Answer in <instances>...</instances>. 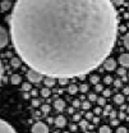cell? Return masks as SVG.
<instances>
[{
    "instance_id": "6da1fadb",
    "label": "cell",
    "mask_w": 129,
    "mask_h": 133,
    "mask_svg": "<svg viewBox=\"0 0 129 133\" xmlns=\"http://www.w3.org/2000/svg\"><path fill=\"white\" fill-rule=\"evenodd\" d=\"M118 22L111 0H17L9 23L16 51L32 70L72 78L106 60Z\"/></svg>"
},
{
    "instance_id": "7a4b0ae2",
    "label": "cell",
    "mask_w": 129,
    "mask_h": 133,
    "mask_svg": "<svg viewBox=\"0 0 129 133\" xmlns=\"http://www.w3.org/2000/svg\"><path fill=\"white\" fill-rule=\"evenodd\" d=\"M32 133H49V127L42 122H37L36 124H33Z\"/></svg>"
},
{
    "instance_id": "3957f363",
    "label": "cell",
    "mask_w": 129,
    "mask_h": 133,
    "mask_svg": "<svg viewBox=\"0 0 129 133\" xmlns=\"http://www.w3.org/2000/svg\"><path fill=\"white\" fill-rule=\"evenodd\" d=\"M0 133H17V131L8 122L0 119Z\"/></svg>"
},
{
    "instance_id": "277c9868",
    "label": "cell",
    "mask_w": 129,
    "mask_h": 133,
    "mask_svg": "<svg viewBox=\"0 0 129 133\" xmlns=\"http://www.w3.org/2000/svg\"><path fill=\"white\" fill-rule=\"evenodd\" d=\"M27 78L30 82H33V83H37V82H41L42 81V74L38 73V72H35V70H30L27 73Z\"/></svg>"
},
{
    "instance_id": "5b68a950",
    "label": "cell",
    "mask_w": 129,
    "mask_h": 133,
    "mask_svg": "<svg viewBox=\"0 0 129 133\" xmlns=\"http://www.w3.org/2000/svg\"><path fill=\"white\" fill-rule=\"evenodd\" d=\"M8 42H9V36H8V32H6L3 27H0V49H1V48H4V46H6V45H8Z\"/></svg>"
},
{
    "instance_id": "8992f818",
    "label": "cell",
    "mask_w": 129,
    "mask_h": 133,
    "mask_svg": "<svg viewBox=\"0 0 129 133\" xmlns=\"http://www.w3.org/2000/svg\"><path fill=\"white\" fill-rule=\"evenodd\" d=\"M104 66H105L106 70H114V69L116 68V62H115V59H113V58H107V59L104 62Z\"/></svg>"
},
{
    "instance_id": "52a82bcc",
    "label": "cell",
    "mask_w": 129,
    "mask_h": 133,
    "mask_svg": "<svg viewBox=\"0 0 129 133\" xmlns=\"http://www.w3.org/2000/svg\"><path fill=\"white\" fill-rule=\"evenodd\" d=\"M119 63L123 68H129V54H121L119 56Z\"/></svg>"
},
{
    "instance_id": "ba28073f",
    "label": "cell",
    "mask_w": 129,
    "mask_h": 133,
    "mask_svg": "<svg viewBox=\"0 0 129 133\" xmlns=\"http://www.w3.org/2000/svg\"><path fill=\"white\" fill-rule=\"evenodd\" d=\"M55 125L58 127V128H63V127H65L66 125V119H65L63 115H59L55 118Z\"/></svg>"
},
{
    "instance_id": "9c48e42d",
    "label": "cell",
    "mask_w": 129,
    "mask_h": 133,
    "mask_svg": "<svg viewBox=\"0 0 129 133\" xmlns=\"http://www.w3.org/2000/svg\"><path fill=\"white\" fill-rule=\"evenodd\" d=\"M54 108L58 110V111H62V110H64L65 108V101L62 99H58L55 100V102H54Z\"/></svg>"
},
{
    "instance_id": "30bf717a",
    "label": "cell",
    "mask_w": 129,
    "mask_h": 133,
    "mask_svg": "<svg viewBox=\"0 0 129 133\" xmlns=\"http://www.w3.org/2000/svg\"><path fill=\"white\" fill-rule=\"evenodd\" d=\"M10 6H12V1H9V0H4V1H1V4H0V8H1L3 12L9 10Z\"/></svg>"
},
{
    "instance_id": "8fae6325",
    "label": "cell",
    "mask_w": 129,
    "mask_h": 133,
    "mask_svg": "<svg viewBox=\"0 0 129 133\" xmlns=\"http://www.w3.org/2000/svg\"><path fill=\"white\" fill-rule=\"evenodd\" d=\"M114 102L115 104H119V105H123V102H124V95L123 94H116L114 96Z\"/></svg>"
},
{
    "instance_id": "7c38bea8",
    "label": "cell",
    "mask_w": 129,
    "mask_h": 133,
    "mask_svg": "<svg viewBox=\"0 0 129 133\" xmlns=\"http://www.w3.org/2000/svg\"><path fill=\"white\" fill-rule=\"evenodd\" d=\"M44 83L46 84L47 88H50V87H52V86L55 84V78H54V77H46L45 81H44Z\"/></svg>"
},
{
    "instance_id": "4fadbf2b",
    "label": "cell",
    "mask_w": 129,
    "mask_h": 133,
    "mask_svg": "<svg viewBox=\"0 0 129 133\" xmlns=\"http://www.w3.org/2000/svg\"><path fill=\"white\" fill-rule=\"evenodd\" d=\"M10 82L13 83V84H19V83L22 82V78H21L19 74H13L10 77Z\"/></svg>"
},
{
    "instance_id": "5bb4252c",
    "label": "cell",
    "mask_w": 129,
    "mask_h": 133,
    "mask_svg": "<svg viewBox=\"0 0 129 133\" xmlns=\"http://www.w3.org/2000/svg\"><path fill=\"white\" fill-rule=\"evenodd\" d=\"M68 92H69L70 95L77 94V92H78V87H77V84H74V83L69 84V87H68Z\"/></svg>"
},
{
    "instance_id": "9a60e30c",
    "label": "cell",
    "mask_w": 129,
    "mask_h": 133,
    "mask_svg": "<svg viewBox=\"0 0 129 133\" xmlns=\"http://www.w3.org/2000/svg\"><path fill=\"white\" fill-rule=\"evenodd\" d=\"M10 64H12L13 68H18V66L21 65V59H19V58H12Z\"/></svg>"
},
{
    "instance_id": "2e32d148",
    "label": "cell",
    "mask_w": 129,
    "mask_h": 133,
    "mask_svg": "<svg viewBox=\"0 0 129 133\" xmlns=\"http://www.w3.org/2000/svg\"><path fill=\"white\" fill-rule=\"evenodd\" d=\"M50 94H51V92H50V90H49L47 87H45V88H42V90H41V96H42V97H45V99L50 96Z\"/></svg>"
},
{
    "instance_id": "e0dca14e",
    "label": "cell",
    "mask_w": 129,
    "mask_h": 133,
    "mask_svg": "<svg viewBox=\"0 0 129 133\" xmlns=\"http://www.w3.org/2000/svg\"><path fill=\"white\" fill-rule=\"evenodd\" d=\"M98 133H111V129H110V127H107V125H102V127L100 128Z\"/></svg>"
},
{
    "instance_id": "ac0fdd59",
    "label": "cell",
    "mask_w": 129,
    "mask_h": 133,
    "mask_svg": "<svg viewBox=\"0 0 129 133\" xmlns=\"http://www.w3.org/2000/svg\"><path fill=\"white\" fill-rule=\"evenodd\" d=\"M98 81H100V77H98V76H91V77H90V82L92 83L93 86H95L96 83H98Z\"/></svg>"
},
{
    "instance_id": "d6986e66",
    "label": "cell",
    "mask_w": 129,
    "mask_h": 133,
    "mask_svg": "<svg viewBox=\"0 0 129 133\" xmlns=\"http://www.w3.org/2000/svg\"><path fill=\"white\" fill-rule=\"evenodd\" d=\"M87 125H88V120H86V119H81L79 120V127H81L82 129H86Z\"/></svg>"
},
{
    "instance_id": "ffe728a7",
    "label": "cell",
    "mask_w": 129,
    "mask_h": 133,
    "mask_svg": "<svg viewBox=\"0 0 129 133\" xmlns=\"http://www.w3.org/2000/svg\"><path fill=\"white\" fill-rule=\"evenodd\" d=\"M41 111H42L44 114H47L49 111H50V105H47V104H44V105L41 106Z\"/></svg>"
},
{
    "instance_id": "44dd1931",
    "label": "cell",
    "mask_w": 129,
    "mask_h": 133,
    "mask_svg": "<svg viewBox=\"0 0 129 133\" xmlns=\"http://www.w3.org/2000/svg\"><path fill=\"white\" fill-rule=\"evenodd\" d=\"M78 90H79L81 92H83V94H84V92H87V91H88V84H86V83H82L81 86H79V88H78Z\"/></svg>"
},
{
    "instance_id": "7402d4cb",
    "label": "cell",
    "mask_w": 129,
    "mask_h": 133,
    "mask_svg": "<svg viewBox=\"0 0 129 133\" xmlns=\"http://www.w3.org/2000/svg\"><path fill=\"white\" fill-rule=\"evenodd\" d=\"M82 108H83L84 110H90V108H91L90 101H83V102H82Z\"/></svg>"
},
{
    "instance_id": "603a6c76",
    "label": "cell",
    "mask_w": 129,
    "mask_h": 133,
    "mask_svg": "<svg viewBox=\"0 0 129 133\" xmlns=\"http://www.w3.org/2000/svg\"><path fill=\"white\" fill-rule=\"evenodd\" d=\"M124 45H125V48L129 50V32L124 36Z\"/></svg>"
},
{
    "instance_id": "cb8c5ba5",
    "label": "cell",
    "mask_w": 129,
    "mask_h": 133,
    "mask_svg": "<svg viewBox=\"0 0 129 133\" xmlns=\"http://www.w3.org/2000/svg\"><path fill=\"white\" fill-rule=\"evenodd\" d=\"M104 82H105V84H111V83H113V77L106 76V77L104 78Z\"/></svg>"
},
{
    "instance_id": "d4e9b609",
    "label": "cell",
    "mask_w": 129,
    "mask_h": 133,
    "mask_svg": "<svg viewBox=\"0 0 129 133\" xmlns=\"http://www.w3.org/2000/svg\"><path fill=\"white\" fill-rule=\"evenodd\" d=\"M22 90L23 91H30L31 90V83H23L22 84Z\"/></svg>"
},
{
    "instance_id": "484cf974",
    "label": "cell",
    "mask_w": 129,
    "mask_h": 133,
    "mask_svg": "<svg viewBox=\"0 0 129 133\" xmlns=\"http://www.w3.org/2000/svg\"><path fill=\"white\" fill-rule=\"evenodd\" d=\"M95 90H96V92H101V91L104 90V86H102L101 83H96V84H95Z\"/></svg>"
},
{
    "instance_id": "4316f807",
    "label": "cell",
    "mask_w": 129,
    "mask_h": 133,
    "mask_svg": "<svg viewBox=\"0 0 129 133\" xmlns=\"http://www.w3.org/2000/svg\"><path fill=\"white\" fill-rule=\"evenodd\" d=\"M96 101H97V104H98L100 106H104V105L106 104V101H105V97H104V96H102V97H100V99H97Z\"/></svg>"
},
{
    "instance_id": "83f0119b",
    "label": "cell",
    "mask_w": 129,
    "mask_h": 133,
    "mask_svg": "<svg viewBox=\"0 0 129 133\" xmlns=\"http://www.w3.org/2000/svg\"><path fill=\"white\" fill-rule=\"evenodd\" d=\"M96 100H97V96H96V94H95V92L88 95V101H96Z\"/></svg>"
},
{
    "instance_id": "f1b7e54d",
    "label": "cell",
    "mask_w": 129,
    "mask_h": 133,
    "mask_svg": "<svg viewBox=\"0 0 129 133\" xmlns=\"http://www.w3.org/2000/svg\"><path fill=\"white\" fill-rule=\"evenodd\" d=\"M116 133H128V129H127L125 127H119L118 131H116Z\"/></svg>"
},
{
    "instance_id": "f546056e",
    "label": "cell",
    "mask_w": 129,
    "mask_h": 133,
    "mask_svg": "<svg viewBox=\"0 0 129 133\" xmlns=\"http://www.w3.org/2000/svg\"><path fill=\"white\" fill-rule=\"evenodd\" d=\"M118 74L124 77V76H125V68H123V66H121V68H119V69H118Z\"/></svg>"
},
{
    "instance_id": "4dcf8cb0",
    "label": "cell",
    "mask_w": 129,
    "mask_h": 133,
    "mask_svg": "<svg viewBox=\"0 0 129 133\" xmlns=\"http://www.w3.org/2000/svg\"><path fill=\"white\" fill-rule=\"evenodd\" d=\"M102 91H104V94H102V95H104V97H105V99H106V97H109V96L111 95V91H110V90H102Z\"/></svg>"
},
{
    "instance_id": "1f68e13d",
    "label": "cell",
    "mask_w": 129,
    "mask_h": 133,
    "mask_svg": "<svg viewBox=\"0 0 129 133\" xmlns=\"http://www.w3.org/2000/svg\"><path fill=\"white\" fill-rule=\"evenodd\" d=\"M81 106V101L79 100H74L73 101V108H79Z\"/></svg>"
},
{
    "instance_id": "d6a6232c",
    "label": "cell",
    "mask_w": 129,
    "mask_h": 133,
    "mask_svg": "<svg viewBox=\"0 0 129 133\" xmlns=\"http://www.w3.org/2000/svg\"><path fill=\"white\" fill-rule=\"evenodd\" d=\"M81 120V114H74L73 115V122H79Z\"/></svg>"
},
{
    "instance_id": "836d02e7",
    "label": "cell",
    "mask_w": 129,
    "mask_h": 133,
    "mask_svg": "<svg viewBox=\"0 0 129 133\" xmlns=\"http://www.w3.org/2000/svg\"><path fill=\"white\" fill-rule=\"evenodd\" d=\"M59 83L62 84V86H64L68 83V78H59Z\"/></svg>"
},
{
    "instance_id": "e575fe53",
    "label": "cell",
    "mask_w": 129,
    "mask_h": 133,
    "mask_svg": "<svg viewBox=\"0 0 129 133\" xmlns=\"http://www.w3.org/2000/svg\"><path fill=\"white\" fill-rule=\"evenodd\" d=\"M93 118V113H86V120H90V119H92Z\"/></svg>"
},
{
    "instance_id": "d590c367",
    "label": "cell",
    "mask_w": 129,
    "mask_h": 133,
    "mask_svg": "<svg viewBox=\"0 0 129 133\" xmlns=\"http://www.w3.org/2000/svg\"><path fill=\"white\" fill-rule=\"evenodd\" d=\"M38 105H40V101H38V100H36V99H35V100L32 101V106H33V108H37Z\"/></svg>"
},
{
    "instance_id": "8d00e7d4",
    "label": "cell",
    "mask_w": 129,
    "mask_h": 133,
    "mask_svg": "<svg viewBox=\"0 0 129 133\" xmlns=\"http://www.w3.org/2000/svg\"><path fill=\"white\" fill-rule=\"evenodd\" d=\"M123 3H124V0H114V4L118 5V6L119 5H123Z\"/></svg>"
},
{
    "instance_id": "74e56055",
    "label": "cell",
    "mask_w": 129,
    "mask_h": 133,
    "mask_svg": "<svg viewBox=\"0 0 129 133\" xmlns=\"http://www.w3.org/2000/svg\"><path fill=\"white\" fill-rule=\"evenodd\" d=\"M114 84H115V87H121V81L120 79H115Z\"/></svg>"
},
{
    "instance_id": "f35d334b",
    "label": "cell",
    "mask_w": 129,
    "mask_h": 133,
    "mask_svg": "<svg viewBox=\"0 0 129 133\" xmlns=\"http://www.w3.org/2000/svg\"><path fill=\"white\" fill-rule=\"evenodd\" d=\"M93 114H95V115H100V114H101V108H95Z\"/></svg>"
},
{
    "instance_id": "ab89813d",
    "label": "cell",
    "mask_w": 129,
    "mask_h": 133,
    "mask_svg": "<svg viewBox=\"0 0 129 133\" xmlns=\"http://www.w3.org/2000/svg\"><path fill=\"white\" fill-rule=\"evenodd\" d=\"M110 110H111V108H110L109 105H106V109H105L104 114H105V115H109V111H110Z\"/></svg>"
},
{
    "instance_id": "60d3db41",
    "label": "cell",
    "mask_w": 129,
    "mask_h": 133,
    "mask_svg": "<svg viewBox=\"0 0 129 133\" xmlns=\"http://www.w3.org/2000/svg\"><path fill=\"white\" fill-rule=\"evenodd\" d=\"M111 124H113L114 127L118 125V124H119V119H111Z\"/></svg>"
},
{
    "instance_id": "b9f144b4",
    "label": "cell",
    "mask_w": 129,
    "mask_h": 133,
    "mask_svg": "<svg viewBox=\"0 0 129 133\" xmlns=\"http://www.w3.org/2000/svg\"><path fill=\"white\" fill-rule=\"evenodd\" d=\"M70 131L72 132H76L77 131V125L76 124H70Z\"/></svg>"
},
{
    "instance_id": "7bdbcfd3",
    "label": "cell",
    "mask_w": 129,
    "mask_h": 133,
    "mask_svg": "<svg viewBox=\"0 0 129 133\" xmlns=\"http://www.w3.org/2000/svg\"><path fill=\"white\" fill-rule=\"evenodd\" d=\"M31 95H32V96H37V95H38V91H37L36 88H33L32 91H31Z\"/></svg>"
},
{
    "instance_id": "ee69618b",
    "label": "cell",
    "mask_w": 129,
    "mask_h": 133,
    "mask_svg": "<svg viewBox=\"0 0 129 133\" xmlns=\"http://www.w3.org/2000/svg\"><path fill=\"white\" fill-rule=\"evenodd\" d=\"M119 119H125V113L124 111H120L119 113Z\"/></svg>"
},
{
    "instance_id": "f6af8a7d",
    "label": "cell",
    "mask_w": 129,
    "mask_h": 133,
    "mask_svg": "<svg viewBox=\"0 0 129 133\" xmlns=\"http://www.w3.org/2000/svg\"><path fill=\"white\" fill-rule=\"evenodd\" d=\"M123 92H124L125 95H129V87H124V90H123Z\"/></svg>"
},
{
    "instance_id": "bcb514c9",
    "label": "cell",
    "mask_w": 129,
    "mask_h": 133,
    "mask_svg": "<svg viewBox=\"0 0 129 133\" xmlns=\"http://www.w3.org/2000/svg\"><path fill=\"white\" fill-rule=\"evenodd\" d=\"M1 76H3V64H1V60H0V79H1Z\"/></svg>"
},
{
    "instance_id": "7dc6e473",
    "label": "cell",
    "mask_w": 129,
    "mask_h": 133,
    "mask_svg": "<svg viewBox=\"0 0 129 133\" xmlns=\"http://www.w3.org/2000/svg\"><path fill=\"white\" fill-rule=\"evenodd\" d=\"M92 120H93V123H95V124H97V123L100 122V119H98V118H95V116L92 118Z\"/></svg>"
},
{
    "instance_id": "c3c4849f",
    "label": "cell",
    "mask_w": 129,
    "mask_h": 133,
    "mask_svg": "<svg viewBox=\"0 0 129 133\" xmlns=\"http://www.w3.org/2000/svg\"><path fill=\"white\" fill-rule=\"evenodd\" d=\"M115 115H116V113H115V111H111V113H110V116H111V119H115Z\"/></svg>"
},
{
    "instance_id": "681fc988",
    "label": "cell",
    "mask_w": 129,
    "mask_h": 133,
    "mask_svg": "<svg viewBox=\"0 0 129 133\" xmlns=\"http://www.w3.org/2000/svg\"><path fill=\"white\" fill-rule=\"evenodd\" d=\"M47 122L50 123V124H51V123H54V119H52V118H49V119H47Z\"/></svg>"
},
{
    "instance_id": "f907efd6",
    "label": "cell",
    "mask_w": 129,
    "mask_h": 133,
    "mask_svg": "<svg viewBox=\"0 0 129 133\" xmlns=\"http://www.w3.org/2000/svg\"><path fill=\"white\" fill-rule=\"evenodd\" d=\"M38 116H40V113H38V111H36V113H35V118H38Z\"/></svg>"
},
{
    "instance_id": "816d5d0a",
    "label": "cell",
    "mask_w": 129,
    "mask_h": 133,
    "mask_svg": "<svg viewBox=\"0 0 129 133\" xmlns=\"http://www.w3.org/2000/svg\"><path fill=\"white\" fill-rule=\"evenodd\" d=\"M127 110H128V114H129V106H128V109H127Z\"/></svg>"
},
{
    "instance_id": "f5cc1de1",
    "label": "cell",
    "mask_w": 129,
    "mask_h": 133,
    "mask_svg": "<svg viewBox=\"0 0 129 133\" xmlns=\"http://www.w3.org/2000/svg\"><path fill=\"white\" fill-rule=\"evenodd\" d=\"M84 133H91V132H84Z\"/></svg>"
},
{
    "instance_id": "db71d44e",
    "label": "cell",
    "mask_w": 129,
    "mask_h": 133,
    "mask_svg": "<svg viewBox=\"0 0 129 133\" xmlns=\"http://www.w3.org/2000/svg\"><path fill=\"white\" fill-rule=\"evenodd\" d=\"M64 133H69V132H64Z\"/></svg>"
}]
</instances>
